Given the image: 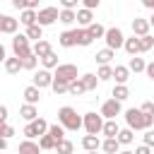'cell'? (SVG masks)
I'll return each instance as SVG.
<instances>
[{
	"label": "cell",
	"instance_id": "cell-1",
	"mask_svg": "<svg viewBox=\"0 0 154 154\" xmlns=\"http://www.w3.org/2000/svg\"><path fill=\"white\" fill-rule=\"evenodd\" d=\"M125 123L132 130H149L152 123H154V116L144 113L142 108H128L125 111Z\"/></svg>",
	"mask_w": 154,
	"mask_h": 154
},
{
	"label": "cell",
	"instance_id": "cell-2",
	"mask_svg": "<svg viewBox=\"0 0 154 154\" xmlns=\"http://www.w3.org/2000/svg\"><path fill=\"white\" fill-rule=\"evenodd\" d=\"M58 123L65 125V130H72V132H77L79 128H84V118H79L72 106H63L58 111Z\"/></svg>",
	"mask_w": 154,
	"mask_h": 154
},
{
	"label": "cell",
	"instance_id": "cell-3",
	"mask_svg": "<svg viewBox=\"0 0 154 154\" xmlns=\"http://www.w3.org/2000/svg\"><path fill=\"white\" fill-rule=\"evenodd\" d=\"M48 128H51V125H48L43 118H36V120H29V123L24 125L22 135H24V137H29V140H36V137L46 135V132H48Z\"/></svg>",
	"mask_w": 154,
	"mask_h": 154
},
{
	"label": "cell",
	"instance_id": "cell-4",
	"mask_svg": "<svg viewBox=\"0 0 154 154\" xmlns=\"http://www.w3.org/2000/svg\"><path fill=\"white\" fill-rule=\"evenodd\" d=\"M29 36L26 34H14V38H12V51H14V55L17 58H26L29 53H34V48L29 46Z\"/></svg>",
	"mask_w": 154,
	"mask_h": 154
},
{
	"label": "cell",
	"instance_id": "cell-5",
	"mask_svg": "<svg viewBox=\"0 0 154 154\" xmlns=\"http://www.w3.org/2000/svg\"><path fill=\"white\" fill-rule=\"evenodd\" d=\"M103 116L101 113H84V130L89 132V135H99L101 130H103Z\"/></svg>",
	"mask_w": 154,
	"mask_h": 154
},
{
	"label": "cell",
	"instance_id": "cell-6",
	"mask_svg": "<svg viewBox=\"0 0 154 154\" xmlns=\"http://www.w3.org/2000/svg\"><path fill=\"white\" fill-rule=\"evenodd\" d=\"M103 38H106V46H108V48H113V51L125 46V36H123V31H120L118 26L106 29V36H103Z\"/></svg>",
	"mask_w": 154,
	"mask_h": 154
},
{
	"label": "cell",
	"instance_id": "cell-7",
	"mask_svg": "<svg viewBox=\"0 0 154 154\" xmlns=\"http://www.w3.org/2000/svg\"><path fill=\"white\" fill-rule=\"evenodd\" d=\"M58 19H60L58 7H41V10H38V24H41V26H51V24L58 22Z\"/></svg>",
	"mask_w": 154,
	"mask_h": 154
},
{
	"label": "cell",
	"instance_id": "cell-8",
	"mask_svg": "<svg viewBox=\"0 0 154 154\" xmlns=\"http://www.w3.org/2000/svg\"><path fill=\"white\" fill-rule=\"evenodd\" d=\"M55 77H58V79H65V82L77 79V65H72V63H60V65L55 67Z\"/></svg>",
	"mask_w": 154,
	"mask_h": 154
},
{
	"label": "cell",
	"instance_id": "cell-9",
	"mask_svg": "<svg viewBox=\"0 0 154 154\" xmlns=\"http://www.w3.org/2000/svg\"><path fill=\"white\" fill-rule=\"evenodd\" d=\"M53 79H55V75H51V70H38V72H34V84L38 87V89H46V87H53Z\"/></svg>",
	"mask_w": 154,
	"mask_h": 154
},
{
	"label": "cell",
	"instance_id": "cell-10",
	"mask_svg": "<svg viewBox=\"0 0 154 154\" xmlns=\"http://www.w3.org/2000/svg\"><path fill=\"white\" fill-rule=\"evenodd\" d=\"M120 101L118 99H108V101H103V106H101V116L103 118H116V116H120Z\"/></svg>",
	"mask_w": 154,
	"mask_h": 154
},
{
	"label": "cell",
	"instance_id": "cell-11",
	"mask_svg": "<svg viewBox=\"0 0 154 154\" xmlns=\"http://www.w3.org/2000/svg\"><path fill=\"white\" fill-rule=\"evenodd\" d=\"M17 26H19V19H14V17H10V14H2V17H0V31H2V34H14Z\"/></svg>",
	"mask_w": 154,
	"mask_h": 154
},
{
	"label": "cell",
	"instance_id": "cell-12",
	"mask_svg": "<svg viewBox=\"0 0 154 154\" xmlns=\"http://www.w3.org/2000/svg\"><path fill=\"white\" fill-rule=\"evenodd\" d=\"M149 19H144V17H135L132 19V34L135 36H147L149 34Z\"/></svg>",
	"mask_w": 154,
	"mask_h": 154
},
{
	"label": "cell",
	"instance_id": "cell-13",
	"mask_svg": "<svg viewBox=\"0 0 154 154\" xmlns=\"http://www.w3.org/2000/svg\"><path fill=\"white\" fill-rule=\"evenodd\" d=\"M19 70H24V63H22V58H17V55H12V58H5V72H7V75H17Z\"/></svg>",
	"mask_w": 154,
	"mask_h": 154
},
{
	"label": "cell",
	"instance_id": "cell-14",
	"mask_svg": "<svg viewBox=\"0 0 154 154\" xmlns=\"http://www.w3.org/2000/svg\"><path fill=\"white\" fill-rule=\"evenodd\" d=\"M82 147H84V152H96V149H101V140H99V135H84L82 137Z\"/></svg>",
	"mask_w": 154,
	"mask_h": 154
},
{
	"label": "cell",
	"instance_id": "cell-15",
	"mask_svg": "<svg viewBox=\"0 0 154 154\" xmlns=\"http://www.w3.org/2000/svg\"><path fill=\"white\" fill-rule=\"evenodd\" d=\"M17 152H19V154H38V152H41V144L26 137L24 142H19V147H17Z\"/></svg>",
	"mask_w": 154,
	"mask_h": 154
},
{
	"label": "cell",
	"instance_id": "cell-16",
	"mask_svg": "<svg viewBox=\"0 0 154 154\" xmlns=\"http://www.w3.org/2000/svg\"><path fill=\"white\" fill-rule=\"evenodd\" d=\"M58 43H60L63 48H72V46H77V36H75V29H70V31H63V34L58 36Z\"/></svg>",
	"mask_w": 154,
	"mask_h": 154
},
{
	"label": "cell",
	"instance_id": "cell-17",
	"mask_svg": "<svg viewBox=\"0 0 154 154\" xmlns=\"http://www.w3.org/2000/svg\"><path fill=\"white\" fill-rule=\"evenodd\" d=\"M113 58H116V51H113V48H108V46L94 55V60H96L99 65H111V60H113Z\"/></svg>",
	"mask_w": 154,
	"mask_h": 154
},
{
	"label": "cell",
	"instance_id": "cell-18",
	"mask_svg": "<svg viewBox=\"0 0 154 154\" xmlns=\"http://www.w3.org/2000/svg\"><path fill=\"white\" fill-rule=\"evenodd\" d=\"M113 79H116V84H125V82L130 79V67L116 65V67H113Z\"/></svg>",
	"mask_w": 154,
	"mask_h": 154
},
{
	"label": "cell",
	"instance_id": "cell-19",
	"mask_svg": "<svg viewBox=\"0 0 154 154\" xmlns=\"http://www.w3.org/2000/svg\"><path fill=\"white\" fill-rule=\"evenodd\" d=\"M24 101H26V103H38V101H41V89H38L36 84H29V87L24 89Z\"/></svg>",
	"mask_w": 154,
	"mask_h": 154
},
{
	"label": "cell",
	"instance_id": "cell-20",
	"mask_svg": "<svg viewBox=\"0 0 154 154\" xmlns=\"http://www.w3.org/2000/svg\"><path fill=\"white\" fill-rule=\"evenodd\" d=\"M19 116L29 123V120H36L38 118V111H36V103H24V106H19Z\"/></svg>",
	"mask_w": 154,
	"mask_h": 154
},
{
	"label": "cell",
	"instance_id": "cell-21",
	"mask_svg": "<svg viewBox=\"0 0 154 154\" xmlns=\"http://www.w3.org/2000/svg\"><path fill=\"white\" fill-rule=\"evenodd\" d=\"M19 22H22L24 26L38 24V12H36V10H22V14H19Z\"/></svg>",
	"mask_w": 154,
	"mask_h": 154
},
{
	"label": "cell",
	"instance_id": "cell-22",
	"mask_svg": "<svg viewBox=\"0 0 154 154\" xmlns=\"http://www.w3.org/2000/svg\"><path fill=\"white\" fill-rule=\"evenodd\" d=\"M101 149H103L106 154H118V152H120V142H118V137H106V140L101 142Z\"/></svg>",
	"mask_w": 154,
	"mask_h": 154
},
{
	"label": "cell",
	"instance_id": "cell-23",
	"mask_svg": "<svg viewBox=\"0 0 154 154\" xmlns=\"http://www.w3.org/2000/svg\"><path fill=\"white\" fill-rule=\"evenodd\" d=\"M91 22H94V14H91V10H89V7L77 10V24H79V26H89Z\"/></svg>",
	"mask_w": 154,
	"mask_h": 154
},
{
	"label": "cell",
	"instance_id": "cell-24",
	"mask_svg": "<svg viewBox=\"0 0 154 154\" xmlns=\"http://www.w3.org/2000/svg\"><path fill=\"white\" fill-rule=\"evenodd\" d=\"M123 48H125V53H130V55L142 53V51H140V36H135V34H132L130 38H125V46H123Z\"/></svg>",
	"mask_w": 154,
	"mask_h": 154
},
{
	"label": "cell",
	"instance_id": "cell-25",
	"mask_svg": "<svg viewBox=\"0 0 154 154\" xmlns=\"http://www.w3.org/2000/svg\"><path fill=\"white\" fill-rule=\"evenodd\" d=\"M106 137H118V132H120V128H118V123H116V118H106V123H103V130H101Z\"/></svg>",
	"mask_w": 154,
	"mask_h": 154
},
{
	"label": "cell",
	"instance_id": "cell-26",
	"mask_svg": "<svg viewBox=\"0 0 154 154\" xmlns=\"http://www.w3.org/2000/svg\"><path fill=\"white\" fill-rule=\"evenodd\" d=\"M34 53H36L38 58H46L48 53H53V48H51V43H48L46 38H41V41H36V43H34Z\"/></svg>",
	"mask_w": 154,
	"mask_h": 154
},
{
	"label": "cell",
	"instance_id": "cell-27",
	"mask_svg": "<svg viewBox=\"0 0 154 154\" xmlns=\"http://www.w3.org/2000/svg\"><path fill=\"white\" fill-rule=\"evenodd\" d=\"M75 36H77V46H89L94 38L89 36V31H87V26H79V29H75Z\"/></svg>",
	"mask_w": 154,
	"mask_h": 154
},
{
	"label": "cell",
	"instance_id": "cell-28",
	"mask_svg": "<svg viewBox=\"0 0 154 154\" xmlns=\"http://www.w3.org/2000/svg\"><path fill=\"white\" fill-rule=\"evenodd\" d=\"M128 67H130V72H144V70H147V63H144V58L132 55L130 63H128Z\"/></svg>",
	"mask_w": 154,
	"mask_h": 154
},
{
	"label": "cell",
	"instance_id": "cell-29",
	"mask_svg": "<svg viewBox=\"0 0 154 154\" xmlns=\"http://www.w3.org/2000/svg\"><path fill=\"white\" fill-rule=\"evenodd\" d=\"M29 38H34V41H41L43 38V26L41 24H31V26H26V31H24Z\"/></svg>",
	"mask_w": 154,
	"mask_h": 154
},
{
	"label": "cell",
	"instance_id": "cell-30",
	"mask_svg": "<svg viewBox=\"0 0 154 154\" xmlns=\"http://www.w3.org/2000/svg\"><path fill=\"white\" fill-rule=\"evenodd\" d=\"M87 31H89L91 38H103V36H106V29H103L99 22H91V24L87 26Z\"/></svg>",
	"mask_w": 154,
	"mask_h": 154
},
{
	"label": "cell",
	"instance_id": "cell-31",
	"mask_svg": "<svg viewBox=\"0 0 154 154\" xmlns=\"http://www.w3.org/2000/svg\"><path fill=\"white\" fill-rule=\"evenodd\" d=\"M82 82H84L87 91H91V89H96V84H99L101 79H99V75H94V72H87V75H82Z\"/></svg>",
	"mask_w": 154,
	"mask_h": 154
},
{
	"label": "cell",
	"instance_id": "cell-32",
	"mask_svg": "<svg viewBox=\"0 0 154 154\" xmlns=\"http://www.w3.org/2000/svg\"><path fill=\"white\" fill-rule=\"evenodd\" d=\"M51 89H53L58 96H60V94H70V82H65V79H58V77H55Z\"/></svg>",
	"mask_w": 154,
	"mask_h": 154
},
{
	"label": "cell",
	"instance_id": "cell-33",
	"mask_svg": "<svg viewBox=\"0 0 154 154\" xmlns=\"http://www.w3.org/2000/svg\"><path fill=\"white\" fill-rule=\"evenodd\" d=\"M38 144H41V149H55L58 140H55L51 132H46V135H41V137H38Z\"/></svg>",
	"mask_w": 154,
	"mask_h": 154
},
{
	"label": "cell",
	"instance_id": "cell-34",
	"mask_svg": "<svg viewBox=\"0 0 154 154\" xmlns=\"http://www.w3.org/2000/svg\"><path fill=\"white\" fill-rule=\"evenodd\" d=\"M12 7L14 10H36L38 0H12Z\"/></svg>",
	"mask_w": 154,
	"mask_h": 154
},
{
	"label": "cell",
	"instance_id": "cell-35",
	"mask_svg": "<svg viewBox=\"0 0 154 154\" xmlns=\"http://www.w3.org/2000/svg\"><path fill=\"white\" fill-rule=\"evenodd\" d=\"M84 91H87V87H84L82 77H77V79L70 82V94H72V96H79V94H84Z\"/></svg>",
	"mask_w": 154,
	"mask_h": 154
},
{
	"label": "cell",
	"instance_id": "cell-36",
	"mask_svg": "<svg viewBox=\"0 0 154 154\" xmlns=\"http://www.w3.org/2000/svg\"><path fill=\"white\" fill-rule=\"evenodd\" d=\"M130 96V89H128V84H116L113 87V99H118V101H125Z\"/></svg>",
	"mask_w": 154,
	"mask_h": 154
},
{
	"label": "cell",
	"instance_id": "cell-37",
	"mask_svg": "<svg viewBox=\"0 0 154 154\" xmlns=\"http://www.w3.org/2000/svg\"><path fill=\"white\" fill-rule=\"evenodd\" d=\"M132 140H135V130H132V128H123V130L118 132V142H120V144H130Z\"/></svg>",
	"mask_w": 154,
	"mask_h": 154
},
{
	"label": "cell",
	"instance_id": "cell-38",
	"mask_svg": "<svg viewBox=\"0 0 154 154\" xmlns=\"http://www.w3.org/2000/svg\"><path fill=\"white\" fill-rule=\"evenodd\" d=\"M72 149H75V144L70 142V140H58V144H55V152L58 154H72Z\"/></svg>",
	"mask_w": 154,
	"mask_h": 154
},
{
	"label": "cell",
	"instance_id": "cell-39",
	"mask_svg": "<svg viewBox=\"0 0 154 154\" xmlns=\"http://www.w3.org/2000/svg\"><path fill=\"white\" fill-rule=\"evenodd\" d=\"M58 22L72 24V22H77V12H75V10H60V19H58Z\"/></svg>",
	"mask_w": 154,
	"mask_h": 154
},
{
	"label": "cell",
	"instance_id": "cell-40",
	"mask_svg": "<svg viewBox=\"0 0 154 154\" xmlns=\"http://www.w3.org/2000/svg\"><path fill=\"white\" fill-rule=\"evenodd\" d=\"M41 63H43V67H46V70H55V67L60 65V63H58V55H55V53H48L46 58H41Z\"/></svg>",
	"mask_w": 154,
	"mask_h": 154
},
{
	"label": "cell",
	"instance_id": "cell-41",
	"mask_svg": "<svg viewBox=\"0 0 154 154\" xmlns=\"http://www.w3.org/2000/svg\"><path fill=\"white\" fill-rule=\"evenodd\" d=\"M152 48H154V36H149V34H147V36H140V51L147 53V51H152Z\"/></svg>",
	"mask_w": 154,
	"mask_h": 154
},
{
	"label": "cell",
	"instance_id": "cell-42",
	"mask_svg": "<svg viewBox=\"0 0 154 154\" xmlns=\"http://www.w3.org/2000/svg\"><path fill=\"white\" fill-rule=\"evenodd\" d=\"M22 63H24V70H36V63H38V55H36V53H29L26 58H22Z\"/></svg>",
	"mask_w": 154,
	"mask_h": 154
},
{
	"label": "cell",
	"instance_id": "cell-43",
	"mask_svg": "<svg viewBox=\"0 0 154 154\" xmlns=\"http://www.w3.org/2000/svg\"><path fill=\"white\" fill-rule=\"evenodd\" d=\"M96 75H99L101 82H103V79H111V77H113V67H111V65H99Z\"/></svg>",
	"mask_w": 154,
	"mask_h": 154
},
{
	"label": "cell",
	"instance_id": "cell-44",
	"mask_svg": "<svg viewBox=\"0 0 154 154\" xmlns=\"http://www.w3.org/2000/svg\"><path fill=\"white\" fill-rule=\"evenodd\" d=\"M48 132H51L55 140H63V137H65V125L55 123V125H51V128H48Z\"/></svg>",
	"mask_w": 154,
	"mask_h": 154
},
{
	"label": "cell",
	"instance_id": "cell-45",
	"mask_svg": "<svg viewBox=\"0 0 154 154\" xmlns=\"http://www.w3.org/2000/svg\"><path fill=\"white\" fill-rule=\"evenodd\" d=\"M0 135H2V137H7V140H10V137H12V135H14V128H12V125H10V123H2V130H0Z\"/></svg>",
	"mask_w": 154,
	"mask_h": 154
},
{
	"label": "cell",
	"instance_id": "cell-46",
	"mask_svg": "<svg viewBox=\"0 0 154 154\" xmlns=\"http://www.w3.org/2000/svg\"><path fill=\"white\" fill-rule=\"evenodd\" d=\"M144 144L154 147V130H152V128H149V130H144Z\"/></svg>",
	"mask_w": 154,
	"mask_h": 154
},
{
	"label": "cell",
	"instance_id": "cell-47",
	"mask_svg": "<svg viewBox=\"0 0 154 154\" xmlns=\"http://www.w3.org/2000/svg\"><path fill=\"white\" fill-rule=\"evenodd\" d=\"M77 2H82V0H60L63 10H75V7H77Z\"/></svg>",
	"mask_w": 154,
	"mask_h": 154
},
{
	"label": "cell",
	"instance_id": "cell-48",
	"mask_svg": "<svg viewBox=\"0 0 154 154\" xmlns=\"http://www.w3.org/2000/svg\"><path fill=\"white\" fill-rule=\"evenodd\" d=\"M140 108H142L144 113H149V116H154V103H152V101H144V103H142Z\"/></svg>",
	"mask_w": 154,
	"mask_h": 154
},
{
	"label": "cell",
	"instance_id": "cell-49",
	"mask_svg": "<svg viewBox=\"0 0 154 154\" xmlns=\"http://www.w3.org/2000/svg\"><path fill=\"white\" fill-rule=\"evenodd\" d=\"M135 154H152V147H149V144H144V142H142V144H140V147H137V149H135Z\"/></svg>",
	"mask_w": 154,
	"mask_h": 154
},
{
	"label": "cell",
	"instance_id": "cell-50",
	"mask_svg": "<svg viewBox=\"0 0 154 154\" xmlns=\"http://www.w3.org/2000/svg\"><path fill=\"white\" fill-rule=\"evenodd\" d=\"M99 2H101V0H82V5H84V7H89V10L99 7Z\"/></svg>",
	"mask_w": 154,
	"mask_h": 154
},
{
	"label": "cell",
	"instance_id": "cell-51",
	"mask_svg": "<svg viewBox=\"0 0 154 154\" xmlns=\"http://www.w3.org/2000/svg\"><path fill=\"white\" fill-rule=\"evenodd\" d=\"M144 72H147V77L154 82V60H152V63H147V70H144Z\"/></svg>",
	"mask_w": 154,
	"mask_h": 154
},
{
	"label": "cell",
	"instance_id": "cell-52",
	"mask_svg": "<svg viewBox=\"0 0 154 154\" xmlns=\"http://www.w3.org/2000/svg\"><path fill=\"white\" fill-rule=\"evenodd\" d=\"M0 120L7 123V106H0Z\"/></svg>",
	"mask_w": 154,
	"mask_h": 154
},
{
	"label": "cell",
	"instance_id": "cell-53",
	"mask_svg": "<svg viewBox=\"0 0 154 154\" xmlns=\"http://www.w3.org/2000/svg\"><path fill=\"white\" fill-rule=\"evenodd\" d=\"M142 5H144V7H149V10H154V0H142Z\"/></svg>",
	"mask_w": 154,
	"mask_h": 154
},
{
	"label": "cell",
	"instance_id": "cell-54",
	"mask_svg": "<svg viewBox=\"0 0 154 154\" xmlns=\"http://www.w3.org/2000/svg\"><path fill=\"white\" fill-rule=\"evenodd\" d=\"M118 154H135V152H130V149H123V152H118Z\"/></svg>",
	"mask_w": 154,
	"mask_h": 154
},
{
	"label": "cell",
	"instance_id": "cell-55",
	"mask_svg": "<svg viewBox=\"0 0 154 154\" xmlns=\"http://www.w3.org/2000/svg\"><path fill=\"white\" fill-rule=\"evenodd\" d=\"M149 24H152V26H154V12H152V17H149Z\"/></svg>",
	"mask_w": 154,
	"mask_h": 154
},
{
	"label": "cell",
	"instance_id": "cell-56",
	"mask_svg": "<svg viewBox=\"0 0 154 154\" xmlns=\"http://www.w3.org/2000/svg\"><path fill=\"white\" fill-rule=\"evenodd\" d=\"M87 154H99V149H96V152H87Z\"/></svg>",
	"mask_w": 154,
	"mask_h": 154
}]
</instances>
